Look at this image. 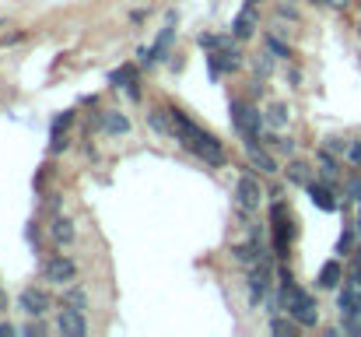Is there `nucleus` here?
Wrapping results in <instances>:
<instances>
[{
    "label": "nucleus",
    "mask_w": 361,
    "mask_h": 337,
    "mask_svg": "<svg viewBox=\"0 0 361 337\" xmlns=\"http://www.w3.org/2000/svg\"><path fill=\"white\" fill-rule=\"evenodd\" d=\"M312 4H316V0H312Z\"/></svg>",
    "instance_id": "obj_39"
},
{
    "label": "nucleus",
    "mask_w": 361,
    "mask_h": 337,
    "mask_svg": "<svg viewBox=\"0 0 361 337\" xmlns=\"http://www.w3.org/2000/svg\"><path fill=\"white\" fill-rule=\"evenodd\" d=\"M235 204H239L242 215L259 211V204H263V187H259L256 176H239V183H235Z\"/></svg>",
    "instance_id": "obj_3"
},
{
    "label": "nucleus",
    "mask_w": 361,
    "mask_h": 337,
    "mask_svg": "<svg viewBox=\"0 0 361 337\" xmlns=\"http://www.w3.org/2000/svg\"><path fill=\"white\" fill-rule=\"evenodd\" d=\"M267 126L270 130H288V119H291V110L284 106V102H274V106H267Z\"/></svg>",
    "instance_id": "obj_17"
},
{
    "label": "nucleus",
    "mask_w": 361,
    "mask_h": 337,
    "mask_svg": "<svg viewBox=\"0 0 361 337\" xmlns=\"http://www.w3.org/2000/svg\"><path fill=\"white\" fill-rule=\"evenodd\" d=\"M186 151H193L197 158H204L207 165H225V148H221V141H214L211 134H200Z\"/></svg>",
    "instance_id": "obj_5"
},
{
    "label": "nucleus",
    "mask_w": 361,
    "mask_h": 337,
    "mask_svg": "<svg viewBox=\"0 0 361 337\" xmlns=\"http://www.w3.org/2000/svg\"><path fill=\"white\" fill-rule=\"evenodd\" d=\"M245 158H249V165H252L256 172H263V176L281 172V169H277V162H274V155H270V151H263V148H256L252 141L245 144Z\"/></svg>",
    "instance_id": "obj_13"
},
{
    "label": "nucleus",
    "mask_w": 361,
    "mask_h": 337,
    "mask_svg": "<svg viewBox=\"0 0 361 337\" xmlns=\"http://www.w3.org/2000/svg\"><path fill=\"white\" fill-rule=\"evenodd\" d=\"M0 28H4V21H0Z\"/></svg>",
    "instance_id": "obj_37"
},
{
    "label": "nucleus",
    "mask_w": 361,
    "mask_h": 337,
    "mask_svg": "<svg viewBox=\"0 0 361 337\" xmlns=\"http://www.w3.org/2000/svg\"><path fill=\"white\" fill-rule=\"evenodd\" d=\"M270 57H274V53H263V57L256 60V74H263V78L270 74Z\"/></svg>",
    "instance_id": "obj_29"
},
{
    "label": "nucleus",
    "mask_w": 361,
    "mask_h": 337,
    "mask_svg": "<svg viewBox=\"0 0 361 337\" xmlns=\"http://www.w3.org/2000/svg\"><path fill=\"white\" fill-rule=\"evenodd\" d=\"M232 126L239 130L245 137V144H249V141H259L267 134V116L256 110L252 102H245V99H232Z\"/></svg>",
    "instance_id": "obj_2"
},
{
    "label": "nucleus",
    "mask_w": 361,
    "mask_h": 337,
    "mask_svg": "<svg viewBox=\"0 0 361 337\" xmlns=\"http://www.w3.org/2000/svg\"><path fill=\"white\" fill-rule=\"evenodd\" d=\"M18 306L28 313V317H46L49 313V306H53V299H49V292L46 288H25L21 295H18Z\"/></svg>",
    "instance_id": "obj_6"
},
{
    "label": "nucleus",
    "mask_w": 361,
    "mask_h": 337,
    "mask_svg": "<svg viewBox=\"0 0 361 337\" xmlns=\"http://www.w3.org/2000/svg\"><path fill=\"white\" fill-rule=\"evenodd\" d=\"M344 162L361 165V137H351V141H348V155H344Z\"/></svg>",
    "instance_id": "obj_25"
},
{
    "label": "nucleus",
    "mask_w": 361,
    "mask_h": 337,
    "mask_svg": "<svg viewBox=\"0 0 361 337\" xmlns=\"http://www.w3.org/2000/svg\"><path fill=\"white\" fill-rule=\"evenodd\" d=\"M348 141H351V137L334 134V137H326V141H323V148H326V151H334L337 158H344V155H348Z\"/></svg>",
    "instance_id": "obj_23"
},
{
    "label": "nucleus",
    "mask_w": 361,
    "mask_h": 337,
    "mask_svg": "<svg viewBox=\"0 0 361 337\" xmlns=\"http://www.w3.org/2000/svg\"><path fill=\"white\" fill-rule=\"evenodd\" d=\"M211 67H214V74L235 71V67H239V49H228V42H225L218 53H211Z\"/></svg>",
    "instance_id": "obj_15"
},
{
    "label": "nucleus",
    "mask_w": 361,
    "mask_h": 337,
    "mask_svg": "<svg viewBox=\"0 0 361 337\" xmlns=\"http://www.w3.org/2000/svg\"><path fill=\"white\" fill-rule=\"evenodd\" d=\"M337 309H341V317H361V285L348 281L337 292Z\"/></svg>",
    "instance_id": "obj_10"
},
{
    "label": "nucleus",
    "mask_w": 361,
    "mask_h": 337,
    "mask_svg": "<svg viewBox=\"0 0 361 337\" xmlns=\"http://www.w3.org/2000/svg\"><path fill=\"white\" fill-rule=\"evenodd\" d=\"M305 190H309V197H312V204H316L319 211H337V208H341V201H337V194H334L330 183L316 179V183H309Z\"/></svg>",
    "instance_id": "obj_11"
},
{
    "label": "nucleus",
    "mask_w": 361,
    "mask_h": 337,
    "mask_svg": "<svg viewBox=\"0 0 361 337\" xmlns=\"http://www.w3.org/2000/svg\"><path fill=\"white\" fill-rule=\"evenodd\" d=\"M316 176H319L323 183H330V187L341 183V162H337L334 151H326V148L316 151Z\"/></svg>",
    "instance_id": "obj_8"
},
{
    "label": "nucleus",
    "mask_w": 361,
    "mask_h": 337,
    "mask_svg": "<svg viewBox=\"0 0 361 337\" xmlns=\"http://www.w3.org/2000/svg\"><path fill=\"white\" fill-rule=\"evenodd\" d=\"M49 235H53V242H60V246L74 242V222H71L67 215H56V218L49 222Z\"/></svg>",
    "instance_id": "obj_16"
},
{
    "label": "nucleus",
    "mask_w": 361,
    "mask_h": 337,
    "mask_svg": "<svg viewBox=\"0 0 361 337\" xmlns=\"http://www.w3.org/2000/svg\"><path fill=\"white\" fill-rule=\"evenodd\" d=\"M298 327H302V324H298L295 317H291V320H284V317H274V320H270V331H274V334H295Z\"/></svg>",
    "instance_id": "obj_24"
},
{
    "label": "nucleus",
    "mask_w": 361,
    "mask_h": 337,
    "mask_svg": "<svg viewBox=\"0 0 361 337\" xmlns=\"http://www.w3.org/2000/svg\"><path fill=\"white\" fill-rule=\"evenodd\" d=\"M344 194H351V201H358L361 204V179L358 176H351V179L344 183Z\"/></svg>",
    "instance_id": "obj_27"
},
{
    "label": "nucleus",
    "mask_w": 361,
    "mask_h": 337,
    "mask_svg": "<svg viewBox=\"0 0 361 337\" xmlns=\"http://www.w3.org/2000/svg\"><path fill=\"white\" fill-rule=\"evenodd\" d=\"M267 285H270V264L263 260V264L249 267V302L252 306H259L267 299Z\"/></svg>",
    "instance_id": "obj_7"
},
{
    "label": "nucleus",
    "mask_w": 361,
    "mask_h": 337,
    "mask_svg": "<svg viewBox=\"0 0 361 337\" xmlns=\"http://www.w3.org/2000/svg\"><path fill=\"white\" fill-rule=\"evenodd\" d=\"M42 278L53 281V285H71V281L78 278V264L67 260L63 253H60V256H49V260L42 264Z\"/></svg>",
    "instance_id": "obj_4"
},
{
    "label": "nucleus",
    "mask_w": 361,
    "mask_h": 337,
    "mask_svg": "<svg viewBox=\"0 0 361 337\" xmlns=\"http://www.w3.org/2000/svg\"><path fill=\"white\" fill-rule=\"evenodd\" d=\"M172 32H176V28H165V32H161V35L154 39V46L140 53V64H147V67H151V64H154V60H158V57H161V53L169 49V39H172Z\"/></svg>",
    "instance_id": "obj_18"
},
{
    "label": "nucleus",
    "mask_w": 361,
    "mask_h": 337,
    "mask_svg": "<svg viewBox=\"0 0 361 337\" xmlns=\"http://www.w3.org/2000/svg\"><path fill=\"white\" fill-rule=\"evenodd\" d=\"M355 264H361V246H358V249H355Z\"/></svg>",
    "instance_id": "obj_36"
},
{
    "label": "nucleus",
    "mask_w": 361,
    "mask_h": 337,
    "mask_svg": "<svg viewBox=\"0 0 361 337\" xmlns=\"http://www.w3.org/2000/svg\"><path fill=\"white\" fill-rule=\"evenodd\" d=\"M348 281L361 285V264H351V271H348Z\"/></svg>",
    "instance_id": "obj_31"
},
{
    "label": "nucleus",
    "mask_w": 361,
    "mask_h": 337,
    "mask_svg": "<svg viewBox=\"0 0 361 337\" xmlns=\"http://www.w3.org/2000/svg\"><path fill=\"white\" fill-rule=\"evenodd\" d=\"M252 4H259V0H252Z\"/></svg>",
    "instance_id": "obj_38"
},
{
    "label": "nucleus",
    "mask_w": 361,
    "mask_h": 337,
    "mask_svg": "<svg viewBox=\"0 0 361 337\" xmlns=\"http://www.w3.org/2000/svg\"><path fill=\"white\" fill-rule=\"evenodd\" d=\"M288 179L298 187H309V183H316V169H309L305 162H288Z\"/></svg>",
    "instance_id": "obj_19"
},
{
    "label": "nucleus",
    "mask_w": 361,
    "mask_h": 337,
    "mask_svg": "<svg viewBox=\"0 0 361 337\" xmlns=\"http://www.w3.org/2000/svg\"><path fill=\"white\" fill-rule=\"evenodd\" d=\"M14 334V327H11V324H0V337H11Z\"/></svg>",
    "instance_id": "obj_34"
},
{
    "label": "nucleus",
    "mask_w": 361,
    "mask_h": 337,
    "mask_svg": "<svg viewBox=\"0 0 361 337\" xmlns=\"http://www.w3.org/2000/svg\"><path fill=\"white\" fill-rule=\"evenodd\" d=\"M0 309H7V299H4V292H0Z\"/></svg>",
    "instance_id": "obj_35"
},
{
    "label": "nucleus",
    "mask_w": 361,
    "mask_h": 337,
    "mask_svg": "<svg viewBox=\"0 0 361 337\" xmlns=\"http://www.w3.org/2000/svg\"><path fill=\"white\" fill-rule=\"evenodd\" d=\"M341 331H344V334H361V320H358V317H344Z\"/></svg>",
    "instance_id": "obj_28"
},
{
    "label": "nucleus",
    "mask_w": 361,
    "mask_h": 337,
    "mask_svg": "<svg viewBox=\"0 0 361 337\" xmlns=\"http://www.w3.org/2000/svg\"><path fill=\"white\" fill-rule=\"evenodd\" d=\"M147 123L158 130V134H169L176 137V126H172V112L169 110H147Z\"/></svg>",
    "instance_id": "obj_21"
},
{
    "label": "nucleus",
    "mask_w": 361,
    "mask_h": 337,
    "mask_svg": "<svg viewBox=\"0 0 361 337\" xmlns=\"http://www.w3.org/2000/svg\"><path fill=\"white\" fill-rule=\"evenodd\" d=\"M63 306H67V309L85 313V309H88V299H85V292H81V288H71V285H67V292H63Z\"/></svg>",
    "instance_id": "obj_22"
},
{
    "label": "nucleus",
    "mask_w": 361,
    "mask_h": 337,
    "mask_svg": "<svg viewBox=\"0 0 361 337\" xmlns=\"http://www.w3.org/2000/svg\"><path fill=\"white\" fill-rule=\"evenodd\" d=\"M259 28V14H256V4L252 0H245V7L239 11V18H235V25H232V35L235 39H249L252 32Z\"/></svg>",
    "instance_id": "obj_12"
},
{
    "label": "nucleus",
    "mask_w": 361,
    "mask_h": 337,
    "mask_svg": "<svg viewBox=\"0 0 361 337\" xmlns=\"http://www.w3.org/2000/svg\"><path fill=\"white\" fill-rule=\"evenodd\" d=\"M355 239H358V232H355V225H351V228H348V232L341 235V242H337V249H341V253H348V249L355 246Z\"/></svg>",
    "instance_id": "obj_26"
},
{
    "label": "nucleus",
    "mask_w": 361,
    "mask_h": 337,
    "mask_svg": "<svg viewBox=\"0 0 361 337\" xmlns=\"http://www.w3.org/2000/svg\"><path fill=\"white\" fill-rule=\"evenodd\" d=\"M341 281H344V267H341L337 260L323 264V271H319V288H337Z\"/></svg>",
    "instance_id": "obj_20"
},
{
    "label": "nucleus",
    "mask_w": 361,
    "mask_h": 337,
    "mask_svg": "<svg viewBox=\"0 0 361 337\" xmlns=\"http://www.w3.org/2000/svg\"><path fill=\"white\" fill-rule=\"evenodd\" d=\"M323 4H330V7H337V11H344V7H348L351 0H323Z\"/></svg>",
    "instance_id": "obj_33"
},
{
    "label": "nucleus",
    "mask_w": 361,
    "mask_h": 337,
    "mask_svg": "<svg viewBox=\"0 0 361 337\" xmlns=\"http://www.w3.org/2000/svg\"><path fill=\"white\" fill-rule=\"evenodd\" d=\"M56 331H60L63 337H85L88 334L85 313H78V309H67V306H63V313L56 317Z\"/></svg>",
    "instance_id": "obj_9"
},
{
    "label": "nucleus",
    "mask_w": 361,
    "mask_h": 337,
    "mask_svg": "<svg viewBox=\"0 0 361 337\" xmlns=\"http://www.w3.org/2000/svg\"><path fill=\"white\" fill-rule=\"evenodd\" d=\"M99 126L109 134V137H120V134H126L130 130V119L123 116V112H113V110H106L102 116H99Z\"/></svg>",
    "instance_id": "obj_14"
},
{
    "label": "nucleus",
    "mask_w": 361,
    "mask_h": 337,
    "mask_svg": "<svg viewBox=\"0 0 361 337\" xmlns=\"http://www.w3.org/2000/svg\"><path fill=\"white\" fill-rule=\"evenodd\" d=\"M277 14H281V18H291V21H298V11H295L291 4H281V7H277Z\"/></svg>",
    "instance_id": "obj_30"
},
{
    "label": "nucleus",
    "mask_w": 361,
    "mask_h": 337,
    "mask_svg": "<svg viewBox=\"0 0 361 337\" xmlns=\"http://www.w3.org/2000/svg\"><path fill=\"white\" fill-rule=\"evenodd\" d=\"M21 334H42V324H25V327H21Z\"/></svg>",
    "instance_id": "obj_32"
},
{
    "label": "nucleus",
    "mask_w": 361,
    "mask_h": 337,
    "mask_svg": "<svg viewBox=\"0 0 361 337\" xmlns=\"http://www.w3.org/2000/svg\"><path fill=\"white\" fill-rule=\"evenodd\" d=\"M281 306L302 324V327H316L319 324V302L312 295H305L295 281H284L281 285Z\"/></svg>",
    "instance_id": "obj_1"
}]
</instances>
